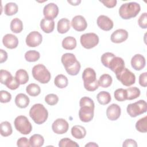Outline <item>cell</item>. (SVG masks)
Listing matches in <instances>:
<instances>
[{
  "mask_svg": "<svg viewBox=\"0 0 147 147\" xmlns=\"http://www.w3.org/2000/svg\"><path fill=\"white\" fill-rule=\"evenodd\" d=\"M18 10V7L17 5L14 2L7 3L4 8L5 14L7 16H10L16 14Z\"/></svg>",
  "mask_w": 147,
  "mask_h": 147,
  "instance_id": "d6a6232c",
  "label": "cell"
},
{
  "mask_svg": "<svg viewBox=\"0 0 147 147\" xmlns=\"http://www.w3.org/2000/svg\"><path fill=\"white\" fill-rule=\"evenodd\" d=\"M139 84L142 87H146L147 86V72L142 73L139 76Z\"/></svg>",
  "mask_w": 147,
  "mask_h": 147,
  "instance_id": "c3c4849f",
  "label": "cell"
},
{
  "mask_svg": "<svg viewBox=\"0 0 147 147\" xmlns=\"http://www.w3.org/2000/svg\"><path fill=\"white\" fill-rule=\"evenodd\" d=\"M59 146L60 147H78L79 145L75 141L68 138H64L60 140Z\"/></svg>",
  "mask_w": 147,
  "mask_h": 147,
  "instance_id": "ab89813d",
  "label": "cell"
},
{
  "mask_svg": "<svg viewBox=\"0 0 147 147\" xmlns=\"http://www.w3.org/2000/svg\"><path fill=\"white\" fill-rule=\"evenodd\" d=\"M29 142L30 146L40 147L42 146L44 143V138L41 135L35 134L30 137Z\"/></svg>",
  "mask_w": 147,
  "mask_h": 147,
  "instance_id": "4316f807",
  "label": "cell"
},
{
  "mask_svg": "<svg viewBox=\"0 0 147 147\" xmlns=\"http://www.w3.org/2000/svg\"><path fill=\"white\" fill-rule=\"evenodd\" d=\"M79 105L80 107L88 106L94 109L95 107V104L93 100L87 96H84L80 99L79 102Z\"/></svg>",
  "mask_w": 147,
  "mask_h": 147,
  "instance_id": "7bdbcfd3",
  "label": "cell"
},
{
  "mask_svg": "<svg viewBox=\"0 0 147 147\" xmlns=\"http://www.w3.org/2000/svg\"><path fill=\"white\" fill-rule=\"evenodd\" d=\"M98 81L99 86L103 88H107L111 86L113 82V79L110 75L105 74L100 76Z\"/></svg>",
  "mask_w": 147,
  "mask_h": 147,
  "instance_id": "4dcf8cb0",
  "label": "cell"
},
{
  "mask_svg": "<svg viewBox=\"0 0 147 147\" xmlns=\"http://www.w3.org/2000/svg\"><path fill=\"white\" fill-rule=\"evenodd\" d=\"M138 24L140 27L142 29H146L147 28V13H142L138 20Z\"/></svg>",
  "mask_w": 147,
  "mask_h": 147,
  "instance_id": "f6af8a7d",
  "label": "cell"
},
{
  "mask_svg": "<svg viewBox=\"0 0 147 147\" xmlns=\"http://www.w3.org/2000/svg\"><path fill=\"white\" fill-rule=\"evenodd\" d=\"M145 59L144 56L141 54L134 55L131 59V67L136 71H140L143 69L145 66Z\"/></svg>",
  "mask_w": 147,
  "mask_h": 147,
  "instance_id": "d6986e66",
  "label": "cell"
},
{
  "mask_svg": "<svg viewBox=\"0 0 147 147\" xmlns=\"http://www.w3.org/2000/svg\"><path fill=\"white\" fill-rule=\"evenodd\" d=\"M26 92L32 96H36L41 92L40 86L35 83H30L26 88Z\"/></svg>",
  "mask_w": 147,
  "mask_h": 147,
  "instance_id": "836d02e7",
  "label": "cell"
},
{
  "mask_svg": "<svg viewBox=\"0 0 147 147\" xmlns=\"http://www.w3.org/2000/svg\"><path fill=\"white\" fill-rule=\"evenodd\" d=\"M62 47L67 50H72L76 47V40L75 37L68 36L62 41Z\"/></svg>",
  "mask_w": 147,
  "mask_h": 147,
  "instance_id": "d4e9b609",
  "label": "cell"
},
{
  "mask_svg": "<svg viewBox=\"0 0 147 147\" xmlns=\"http://www.w3.org/2000/svg\"><path fill=\"white\" fill-rule=\"evenodd\" d=\"M11 99V95L7 91L1 90L0 91V101L1 103H5L9 102Z\"/></svg>",
  "mask_w": 147,
  "mask_h": 147,
  "instance_id": "ee69618b",
  "label": "cell"
},
{
  "mask_svg": "<svg viewBox=\"0 0 147 147\" xmlns=\"http://www.w3.org/2000/svg\"><path fill=\"white\" fill-rule=\"evenodd\" d=\"M15 128L22 134H28L32 130V125L28 118L24 115L17 117L14 121Z\"/></svg>",
  "mask_w": 147,
  "mask_h": 147,
  "instance_id": "8992f818",
  "label": "cell"
},
{
  "mask_svg": "<svg viewBox=\"0 0 147 147\" xmlns=\"http://www.w3.org/2000/svg\"><path fill=\"white\" fill-rule=\"evenodd\" d=\"M61 60L66 72L69 75L72 76L78 75L80 70L81 65L73 53H66L63 54Z\"/></svg>",
  "mask_w": 147,
  "mask_h": 147,
  "instance_id": "6da1fadb",
  "label": "cell"
},
{
  "mask_svg": "<svg viewBox=\"0 0 147 147\" xmlns=\"http://www.w3.org/2000/svg\"><path fill=\"white\" fill-rule=\"evenodd\" d=\"M122 146L123 147H128V146L137 147V144L135 140L129 138V139H126L123 141Z\"/></svg>",
  "mask_w": 147,
  "mask_h": 147,
  "instance_id": "681fc988",
  "label": "cell"
},
{
  "mask_svg": "<svg viewBox=\"0 0 147 147\" xmlns=\"http://www.w3.org/2000/svg\"><path fill=\"white\" fill-rule=\"evenodd\" d=\"M96 99L99 104L102 105H106L110 103L111 98L109 92L105 91H102L97 94Z\"/></svg>",
  "mask_w": 147,
  "mask_h": 147,
  "instance_id": "484cf974",
  "label": "cell"
},
{
  "mask_svg": "<svg viewBox=\"0 0 147 147\" xmlns=\"http://www.w3.org/2000/svg\"><path fill=\"white\" fill-rule=\"evenodd\" d=\"M0 55H0V63H3L5 61H6L7 59V53L5 51L1 49H0Z\"/></svg>",
  "mask_w": 147,
  "mask_h": 147,
  "instance_id": "816d5d0a",
  "label": "cell"
},
{
  "mask_svg": "<svg viewBox=\"0 0 147 147\" xmlns=\"http://www.w3.org/2000/svg\"><path fill=\"white\" fill-rule=\"evenodd\" d=\"M20 84V83L18 82L16 77H13V76H10L5 83V85L8 88L11 90H14L17 89L19 87Z\"/></svg>",
  "mask_w": 147,
  "mask_h": 147,
  "instance_id": "f35d334b",
  "label": "cell"
},
{
  "mask_svg": "<svg viewBox=\"0 0 147 147\" xmlns=\"http://www.w3.org/2000/svg\"><path fill=\"white\" fill-rule=\"evenodd\" d=\"M45 101L48 105L53 106L57 103L59 101V97L55 94H49L45 96Z\"/></svg>",
  "mask_w": 147,
  "mask_h": 147,
  "instance_id": "b9f144b4",
  "label": "cell"
},
{
  "mask_svg": "<svg viewBox=\"0 0 147 147\" xmlns=\"http://www.w3.org/2000/svg\"><path fill=\"white\" fill-rule=\"evenodd\" d=\"M82 79L84 87L88 91H94L99 87L98 81L96 78V72L92 68H86L83 72Z\"/></svg>",
  "mask_w": 147,
  "mask_h": 147,
  "instance_id": "277c9868",
  "label": "cell"
},
{
  "mask_svg": "<svg viewBox=\"0 0 147 147\" xmlns=\"http://www.w3.org/2000/svg\"><path fill=\"white\" fill-rule=\"evenodd\" d=\"M115 75L117 79L125 86L129 87L135 83V75L127 68L125 67L121 71L115 74Z\"/></svg>",
  "mask_w": 147,
  "mask_h": 147,
  "instance_id": "ba28073f",
  "label": "cell"
},
{
  "mask_svg": "<svg viewBox=\"0 0 147 147\" xmlns=\"http://www.w3.org/2000/svg\"><path fill=\"white\" fill-rule=\"evenodd\" d=\"M94 114V109L88 106H82L79 111V117L81 121L83 122H90Z\"/></svg>",
  "mask_w": 147,
  "mask_h": 147,
  "instance_id": "4fadbf2b",
  "label": "cell"
},
{
  "mask_svg": "<svg viewBox=\"0 0 147 147\" xmlns=\"http://www.w3.org/2000/svg\"><path fill=\"white\" fill-rule=\"evenodd\" d=\"M17 145L20 147H29L30 146L29 140L26 137L20 138L17 142Z\"/></svg>",
  "mask_w": 147,
  "mask_h": 147,
  "instance_id": "7dc6e473",
  "label": "cell"
},
{
  "mask_svg": "<svg viewBox=\"0 0 147 147\" xmlns=\"http://www.w3.org/2000/svg\"><path fill=\"white\" fill-rule=\"evenodd\" d=\"M108 68L117 74L125 68V61L121 57L115 56L110 61Z\"/></svg>",
  "mask_w": 147,
  "mask_h": 147,
  "instance_id": "ac0fdd59",
  "label": "cell"
},
{
  "mask_svg": "<svg viewBox=\"0 0 147 147\" xmlns=\"http://www.w3.org/2000/svg\"><path fill=\"white\" fill-rule=\"evenodd\" d=\"M115 99L119 102H123L127 100V92L126 89H117L114 93Z\"/></svg>",
  "mask_w": 147,
  "mask_h": 147,
  "instance_id": "74e56055",
  "label": "cell"
},
{
  "mask_svg": "<svg viewBox=\"0 0 147 147\" xmlns=\"http://www.w3.org/2000/svg\"><path fill=\"white\" fill-rule=\"evenodd\" d=\"M97 25L103 30L109 31L112 29L114 26L113 21L107 16L100 15L97 18Z\"/></svg>",
  "mask_w": 147,
  "mask_h": 147,
  "instance_id": "9a60e30c",
  "label": "cell"
},
{
  "mask_svg": "<svg viewBox=\"0 0 147 147\" xmlns=\"http://www.w3.org/2000/svg\"><path fill=\"white\" fill-rule=\"evenodd\" d=\"M40 28L44 32L50 33L54 30L55 22L53 20L44 18L42 19L40 22Z\"/></svg>",
  "mask_w": 147,
  "mask_h": 147,
  "instance_id": "7402d4cb",
  "label": "cell"
},
{
  "mask_svg": "<svg viewBox=\"0 0 147 147\" xmlns=\"http://www.w3.org/2000/svg\"><path fill=\"white\" fill-rule=\"evenodd\" d=\"M115 56V55L113 53H111V52H106V53H103L102 55L101 58H100V60H101V62H102V64L105 67L108 68L110 61Z\"/></svg>",
  "mask_w": 147,
  "mask_h": 147,
  "instance_id": "60d3db41",
  "label": "cell"
},
{
  "mask_svg": "<svg viewBox=\"0 0 147 147\" xmlns=\"http://www.w3.org/2000/svg\"><path fill=\"white\" fill-rule=\"evenodd\" d=\"M86 147L87 146H98V145H97L96 144H95V142H90L88 144H87L86 145H85Z\"/></svg>",
  "mask_w": 147,
  "mask_h": 147,
  "instance_id": "db71d44e",
  "label": "cell"
},
{
  "mask_svg": "<svg viewBox=\"0 0 147 147\" xmlns=\"http://www.w3.org/2000/svg\"><path fill=\"white\" fill-rule=\"evenodd\" d=\"M121 113V110L119 106L117 104L113 103L110 105L106 110V115L110 121H115L118 119Z\"/></svg>",
  "mask_w": 147,
  "mask_h": 147,
  "instance_id": "e0dca14e",
  "label": "cell"
},
{
  "mask_svg": "<svg viewBox=\"0 0 147 147\" xmlns=\"http://www.w3.org/2000/svg\"><path fill=\"white\" fill-rule=\"evenodd\" d=\"M99 37L94 33H88L80 36V41L83 47L86 49H91L99 43Z\"/></svg>",
  "mask_w": 147,
  "mask_h": 147,
  "instance_id": "9c48e42d",
  "label": "cell"
},
{
  "mask_svg": "<svg viewBox=\"0 0 147 147\" xmlns=\"http://www.w3.org/2000/svg\"><path fill=\"white\" fill-rule=\"evenodd\" d=\"M2 43L8 49H14L18 45V39L14 34H6L3 37Z\"/></svg>",
  "mask_w": 147,
  "mask_h": 147,
  "instance_id": "ffe728a7",
  "label": "cell"
},
{
  "mask_svg": "<svg viewBox=\"0 0 147 147\" xmlns=\"http://www.w3.org/2000/svg\"><path fill=\"white\" fill-rule=\"evenodd\" d=\"M70 21L65 18L60 19L57 25V30L59 33L64 34L67 33L70 29Z\"/></svg>",
  "mask_w": 147,
  "mask_h": 147,
  "instance_id": "cb8c5ba5",
  "label": "cell"
},
{
  "mask_svg": "<svg viewBox=\"0 0 147 147\" xmlns=\"http://www.w3.org/2000/svg\"><path fill=\"white\" fill-rule=\"evenodd\" d=\"M10 27L13 32L15 33H19L23 30V23L19 18H15L11 20Z\"/></svg>",
  "mask_w": 147,
  "mask_h": 147,
  "instance_id": "f1b7e54d",
  "label": "cell"
},
{
  "mask_svg": "<svg viewBox=\"0 0 147 147\" xmlns=\"http://www.w3.org/2000/svg\"><path fill=\"white\" fill-rule=\"evenodd\" d=\"M16 78L20 84H25L29 80V75L26 71L23 69H20L17 71L15 75Z\"/></svg>",
  "mask_w": 147,
  "mask_h": 147,
  "instance_id": "83f0119b",
  "label": "cell"
},
{
  "mask_svg": "<svg viewBox=\"0 0 147 147\" xmlns=\"http://www.w3.org/2000/svg\"><path fill=\"white\" fill-rule=\"evenodd\" d=\"M42 41V35L37 31L30 32L26 38V44L29 47H36L40 45Z\"/></svg>",
  "mask_w": 147,
  "mask_h": 147,
  "instance_id": "8fae6325",
  "label": "cell"
},
{
  "mask_svg": "<svg viewBox=\"0 0 147 147\" xmlns=\"http://www.w3.org/2000/svg\"><path fill=\"white\" fill-rule=\"evenodd\" d=\"M128 38V32L123 29L115 30L111 35V41L114 43H121L126 41Z\"/></svg>",
  "mask_w": 147,
  "mask_h": 147,
  "instance_id": "2e32d148",
  "label": "cell"
},
{
  "mask_svg": "<svg viewBox=\"0 0 147 147\" xmlns=\"http://www.w3.org/2000/svg\"><path fill=\"white\" fill-rule=\"evenodd\" d=\"M11 74L10 72L5 69H1L0 71V78H1V83L3 84H5V82L7 80V79L11 76Z\"/></svg>",
  "mask_w": 147,
  "mask_h": 147,
  "instance_id": "bcb514c9",
  "label": "cell"
},
{
  "mask_svg": "<svg viewBox=\"0 0 147 147\" xmlns=\"http://www.w3.org/2000/svg\"><path fill=\"white\" fill-rule=\"evenodd\" d=\"M1 134L3 137H7L11 134L13 132L12 127L8 121H3L1 123Z\"/></svg>",
  "mask_w": 147,
  "mask_h": 147,
  "instance_id": "1f68e13d",
  "label": "cell"
},
{
  "mask_svg": "<svg viewBox=\"0 0 147 147\" xmlns=\"http://www.w3.org/2000/svg\"><path fill=\"white\" fill-rule=\"evenodd\" d=\"M68 3H69L71 5L73 6H77L79 5V3H80L81 1H67Z\"/></svg>",
  "mask_w": 147,
  "mask_h": 147,
  "instance_id": "f5cc1de1",
  "label": "cell"
},
{
  "mask_svg": "<svg viewBox=\"0 0 147 147\" xmlns=\"http://www.w3.org/2000/svg\"><path fill=\"white\" fill-rule=\"evenodd\" d=\"M141 6L139 3L131 2L122 4L119 9V16L124 20L135 17L140 13Z\"/></svg>",
  "mask_w": 147,
  "mask_h": 147,
  "instance_id": "7a4b0ae2",
  "label": "cell"
},
{
  "mask_svg": "<svg viewBox=\"0 0 147 147\" xmlns=\"http://www.w3.org/2000/svg\"><path fill=\"white\" fill-rule=\"evenodd\" d=\"M14 101L16 106L21 109L26 108L30 102L29 97L23 93L17 94L15 98Z\"/></svg>",
  "mask_w": 147,
  "mask_h": 147,
  "instance_id": "44dd1931",
  "label": "cell"
},
{
  "mask_svg": "<svg viewBox=\"0 0 147 147\" xmlns=\"http://www.w3.org/2000/svg\"><path fill=\"white\" fill-rule=\"evenodd\" d=\"M71 24L72 28L78 32L84 31L87 27V23L86 19L83 16L80 15L75 16L72 19Z\"/></svg>",
  "mask_w": 147,
  "mask_h": 147,
  "instance_id": "5bb4252c",
  "label": "cell"
},
{
  "mask_svg": "<svg viewBox=\"0 0 147 147\" xmlns=\"http://www.w3.org/2000/svg\"><path fill=\"white\" fill-rule=\"evenodd\" d=\"M147 110V104L144 100H139L138 101L129 104L127 106V113L131 117H136L143 113H145Z\"/></svg>",
  "mask_w": 147,
  "mask_h": 147,
  "instance_id": "52a82bcc",
  "label": "cell"
},
{
  "mask_svg": "<svg viewBox=\"0 0 147 147\" xmlns=\"http://www.w3.org/2000/svg\"><path fill=\"white\" fill-rule=\"evenodd\" d=\"M40 57V53L35 50H30L25 53V59L27 61L34 62Z\"/></svg>",
  "mask_w": 147,
  "mask_h": 147,
  "instance_id": "e575fe53",
  "label": "cell"
},
{
  "mask_svg": "<svg viewBox=\"0 0 147 147\" xmlns=\"http://www.w3.org/2000/svg\"><path fill=\"white\" fill-rule=\"evenodd\" d=\"M71 134L76 139H83L86 135V130L82 126L75 125L71 129Z\"/></svg>",
  "mask_w": 147,
  "mask_h": 147,
  "instance_id": "603a6c76",
  "label": "cell"
},
{
  "mask_svg": "<svg viewBox=\"0 0 147 147\" xmlns=\"http://www.w3.org/2000/svg\"><path fill=\"white\" fill-rule=\"evenodd\" d=\"M100 2L108 8H113L115 7L117 2L116 0H108V1L105 0V1H100Z\"/></svg>",
  "mask_w": 147,
  "mask_h": 147,
  "instance_id": "f907efd6",
  "label": "cell"
},
{
  "mask_svg": "<svg viewBox=\"0 0 147 147\" xmlns=\"http://www.w3.org/2000/svg\"><path fill=\"white\" fill-rule=\"evenodd\" d=\"M54 83L57 87L59 88H64L68 86V80L65 75L59 74L55 77L54 79Z\"/></svg>",
  "mask_w": 147,
  "mask_h": 147,
  "instance_id": "f546056e",
  "label": "cell"
},
{
  "mask_svg": "<svg viewBox=\"0 0 147 147\" xmlns=\"http://www.w3.org/2000/svg\"><path fill=\"white\" fill-rule=\"evenodd\" d=\"M136 130L141 133H146L147 131V117L138 120L136 123Z\"/></svg>",
  "mask_w": 147,
  "mask_h": 147,
  "instance_id": "8d00e7d4",
  "label": "cell"
},
{
  "mask_svg": "<svg viewBox=\"0 0 147 147\" xmlns=\"http://www.w3.org/2000/svg\"><path fill=\"white\" fill-rule=\"evenodd\" d=\"M59 14V7L54 3H49L46 5L43 9V14L45 18L53 20Z\"/></svg>",
  "mask_w": 147,
  "mask_h": 147,
  "instance_id": "7c38bea8",
  "label": "cell"
},
{
  "mask_svg": "<svg viewBox=\"0 0 147 147\" xmlns=\"http://www.w3.org/2000/svg\"><path fill=\"white\" fill-rule=\"evenodd\" d=\"M29 115L36 123L41 125L47 121L48 117V112L43 105L36 103L30 108Z\"/></svg>",
  "mask_w": 147,
  "mask_h": 147,
  "instance_id": "3957f363",
  "label": "cell"
},
{
  "mask_svg": "<svg viewBox=\"0 0 147 147\" xmlns=\"http://www.w3.org/2000/svg\"><path fill=\"white\" fill-rule=\"evenodd\" d=\"M127 92V100H133L139 97L140 90L136 87H131L126 89Z\"/></svg>",
  "mask_w": 147,
  "mask_h": 147,
  "instance_id": "d590c367",
  "label": "cell"
},
{
  "mask_svg": "<svg viewBox=\"0 0 147 147\" xmlns=\"http://www.w3.org/2000/svg\"><path fill=\"white\" fill-rule=\"evenodd\" d=\"M52 129L53 132L56 134H63L68 131L69 129V124L65 119L63 118H58L53 122Z\"/></svg>",
  "mask_w": 147,
  "mask_h": 147,
  "instance_id": "30bf717a",
  "label": "cell"
},
{
  "mask_svg": "<svg viewBox=\"0 0 147 147\" xmlns=\"http://www.w3.org/2000/svg\"><path fill=\"white\" fill-rule=\"evenodd\" d=\"M32 73L34 79L42 84L47 83L51 80V75L50 72L42 64L34 65L32 68Z\"/></svg>",
  "mask_w": 147,
  "mask_h": 147,
  "instance_id": "5b68a950",
  "label": "cell"
}]
</instances>
